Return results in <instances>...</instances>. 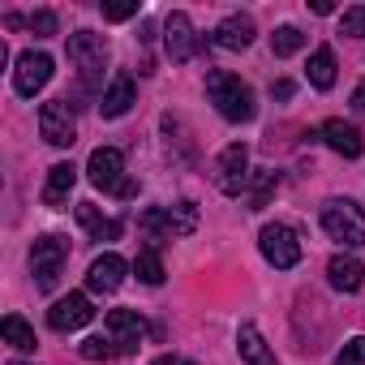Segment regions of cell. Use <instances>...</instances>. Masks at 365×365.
<instances>
[{
    "mask_svg": "<svg viewBox=\"0 0 365 365\" xmlns=\"http://www.w3.org/2000/svg\"><path fill=\"white\" fill-rule=\"evenodd\" d=\"M237 352H241L245 365H275V356H271V348H267V339H262V331H258L254 322H241V331H237Z\"/></svg>",
    "mask_w": 365,
    "mask_h": 365,
    "instance_id": "obj_19",
    "label": "cell"
},
{
    "mask_svg": "<svg viewBox=\"0 0 365 365\" xmlns=\"http://www.w3.org/2000/svg\"><path fill=\"white\" fill-rule=\"evenodd\" d=\"M275 185H279V172H262V176L254 180V194H250V211H262V207H267V198L275 194Z\"/></svg>",
    "mask_w": 365,
    "mask_h": 365,
    "instance_id": "obj_26",
    "label": "cell"
},
{
    "mask_svg": "<svg viewBox=\"0 0 365 365\" xmlns=\"http://www.w3.org/2000/svg\"><path fill=\"white\" fill-rule=\"evenodd\" d=\"M103 331H108V339L116 344V352H133V348L142 344V335H146V318H142L138 309H108Z\"/></svg>",
    "mask_w": 365,
    "mask_h": 365,
    "instance_id": "obj_12",
    "label": "cell"
},
{
    "mask_svg": "<svg viewBox=\"0 0 365 365\" xmlns=\"http://www.w3.org/2000/svg\"><path fill=\"white\" fill-rule=\"evenodd\" d=\"M125 271H129V262L120 254H99L86 271V288L91 292H116L125 284Z\"/></svg>",
    "mask_w": 365,
    "mask_h": 365,
    "instance_id": "obj_15",
    "label": "cell"
},
{
    "mask_svg": "<svg viewBox=\"0 0 365 365\" xmlns=\"http://www.w3.org/2000/svg\"><path fill=\"white\" fill-rule=\"evenodd\" d=\"M133 271H138V279H142V284H150V288H155V284H163V258H159L155 250H142V254L133 258Z\"/></svg>",
    "mask_w": 365,
    "mask_h": 365,
    "instance_id": "obj_24",
    "label": "cell"
},
{
    "mask_svg": "<svg viewBox=\"0 0 365 365\" xmlns=\"http://www.w3.org/2000/svg\"><path fill=\"white\" fill-rule=\"evenodd\" d=\"M9 365H31V361H9Z\"/></svg>",
    "mask_w": 365,
    "mask_h": 365,
    "instance_id": "obj_35",
    "label": "cell"
},
{
    "mask_svg": "<svg viewBox=\"0 0 365 365\" xmlns=\"http://www.w3.org/2000/svg\"><path fill=\"white\" fill-rule=\"evenodd\" d=\"M0 335H5V344L9 348H18V352H35V327L26 322V318H18V314H5V322H0Z\"/></svg>",
    "mask_w": 365,
    "mask_h": 365,
    "instance_id": "obj_22",
    "label": "cell"
},
{
    "mask_svg": "<svg viewBox=\"0 0 365 365\" xmlns=\"http://www.w3.org/2000/svg\"><path fill=\"white\" fill-rule=\"evenodd\" d=\"M207 95H211V103L220 108V116L232 120V125L254 120V112H258L254 91H250L237 73H228V69H211V73H207Z\"/></svg>",
    "mask_w": 365,
    "mask_h": 365,
    "instance_id": "obj_1",
    "label": "cell"
},
{
    "mask_svg": "<svg viewBox=\"0 0 365 365\" xmlns=\"http://www.w3.org/2000/svg\"><path fill=\"white\" fill-rule=\"evenodd\" d=\"M163 39H168V56L176 61V65H185V61H194L198 56V48H202V35L194 31V22H190V14H168V22H163Z\"/></svg>",
    "mask_w": 365,
    "mask_h": 365,
    "instance_id": "obj_10",
    "label": "cell"
},
{
    "mask_svg": "<svg viewBox=\"0 0 365 365\" xmlns=\"http://www.w3.org/2000/svg\"><path fill=\"white\" fill-rule=\"evenodd\" d=\"M138 14V0H125V5H103V18L108 22H125V18H133Z\"/></svg>",
    "mask_w": 365,
    "mask_h": 365,
    "instance_id": "obj_31",
    "label": "cell"
},
{
    "mask_svg": "<svg viewBox=\"0 0 365 365\" xmlns=\"http://www.w3.org/2000/svg\"><path fill=\"white\" fill-rule=\"evenodd\" d=\"M352 108H356V112H361V116H365V82H361V86H356V91H352Z\"/></svg>",
    "mask_w": 365,
    "mask_h": 365,
    "instance_id": "obj_32",
    "label": "cell"
},
{
    "mask_svg": "<svg viewBox=\"0 0 365 365\" xmlns=\"http://www.w3.org/2000/svg\"><path fill=\"white\" fill-rule=\"evenodd\" d=\"M48 82H52V56L48 52H22L18 69H14V91L22 99H35Z\"/></svg>",
    "mask_w": 365,
    "mask_h": 365,
    "instance_id": "obj_9",
    "label": "cell"
},
{
    "mask_svg": "<svg viewBox=\"0 0 365 365\" xmlns=\"http://www.w3.org/2000/svg\"><path fill=\"white\" fill-rule=\"evenodd\" d=\"M142 232H150V237H190L194 232V224H198V211H194V202H176V207H150V211H142Z\"/></svg>",
    "mask_w": 365,
    "mask_h": 365,
    "instance_id": "obj_3",
    "label": "cell"
},
{
    "mask_svg": "<svg viewBox=\"0 0 365 365\" xmlns=\"http://www.w3.org/2000/svg\"><path fill=\"white\" fill-rule=\"evenodd\" d=\"M73 185H78V168H73V163H56V168L48 172V185H43V207L61 211V207L69 202Z\"/></svg>",
    "mask_w": 365,
    "mask_h": 365,
    "instance_id": "obj_17",
    "label": "cell"
},
{
    "mask_svg": "<svg viewBox=\"0 0 365 365\" xmlns=\"http://www.w3.org/2000/svg\"><path fill=\"white\" fill-rule=\"evenodd\" d=\"M78 224H82L95 241H116V237H120V220H103L95 202H78Z\"/></svg>",
    "mask_w": 365,
    "mask_h": 365,
    "instance_id": "obj_21",
    "label": "cell"
},
{
    "mask_svg": "<svg viewBox=\"0 0 365 365\" xmlns=\"http://www.w3.org/2000/svg\"><path fill=\"white\" fill-rule=\"evenodd\" d=\"M258 250H262V258H267L275 271H292V267L301 262V241H297V232H292L288 224H267V228L258 232Z\"/></svg>",
    "mask_w": 365,
    "mask_h": 365,
    "instance_id": "obj_4",
    "label": "cell"
},
{
    "mask_svg": "<svg viewBox=\"0 0 365 365\" xmlns=\"http://www.w3.org/2000/svg\"><path fill=\"white\" fill-rule=\"evenodd\" d=\"M301 48H305V35H301L297 26H279V31L271 35V52H275V56H297Z\"/></svg>",
    "mask_w": 365,
    "mask_h": 365,
    "instance_id": "obj_25",
    "label": "cell"
},
{
    "mask_svg": "<svg viewBox=\"0 0 365 365\" xmlns=\"http://www.w3.org/2000/svg\"><path fill=\"white\" fill-rule=\"evenodd\" d=\"M65 258H69V250H65L61 237H39V241L31 245V271H35V284H39L43 292L56 288V279H61V271H65Z\"/></svg>",
    "mask_w": 365,
    "mask_h": 365,
    "instance_id": "obj_5",
    "label": "cell"
},
{
    "mask_svg": "<svg viewBox=\"0 0 365 365\" xmlns=\"http://www.w3.org/2000/svg\"><path fill=\"white\" fill-rule=\"evenodd\" d=\"M215 185H220V194H228V198H237V194L250 185V150H245L241 142H232V146L220 150V159H215Z\"/></svg>",
    "mask_w": 365,
    "mask_h": 365,
    "instance_id": "obj_8",
    "label": "cell"
},
{
    "mask_svg": "<svg viewBox=\"0 0 365 365\" xmlns=\"http://www.w3.org/2000/svg\"><path fill=\"white\" fill-rule=\"evenodd\" d=\"M322 232L348 250L365 245V211L352 202V198H331L322 202Z\"/></svg>",
    "mask_w": 365,
    "mask_h": 365,
    "instance_id": "obj_2",
    "label": "cell"
},
{
    "mask_svg": "<svg viewBox=\"0 0 365 365\" xmlns=\"http://www.w3.org/2000/svg\"><path fill=\"white\" fill-rule=\"evenodd\" d=\"M305 78H309L318 91H331V86H335V52H331V48H318V52L309 56Z\"/></svg>",
    "mask_w": 365,
    "mask_h": 365,
    "instance_id": "obj_23",
    "label": "cell"
},
{
    "mask_svg": "<svg viewBox=\"0 0 365 365\" xmlns=\"http://www.w3.org/2000/svg\"><path fill=\"white\" fill-rule=\"evenodd\" d=\"M292 95V82H275V99H288Z\"/></svg>",
    "mask_w": 365,
    "mask_h": 365,
    "instance_id": "obj_34",
    "label": "cell"
},
{
    "mask_svg": "<svg viewBox=\"0 0 365 365\" xmlns=\"http://www.w3.org/2000/svg\"><path fill=\"white\" fill-rule=\"evenodd\" d=\"M91 318H95V309H91V297L86 292H69V297H61L48 309V327L52 331H82Z\"/></svg>",
    "mask_w": 365,
    "mask_h": 365,
    "instance_id": "obj_13",
    "label": "cell"
},
{
    "mask_svg": "<svg viewBox=\"0 0 365 365\" xmlns=\"http://www.w3.org/2000/svg\"><path fill=\"white\" fill-rule=\"evenodd\" d=\"M31 31H35V35H56V14H52V9L31 14Z\"/></svg>",
    "mask_w": 365,
    "mask_h": 365,
    "instance_id": "obj_30",
    "label": "cell"
},
{
    "mask_svg": "<svg viewBox=\"0 0 365 365\" xmlns=\"http://www.w3.org/2000/svg\"><path fill=\"white\" fill-rule=\"evenodd\" d=\"M150 365H194V361H185V356H155Z\"/></svg>",
    "mask_w": 365,
    "mask_h": 365,
    "instance_id": "obj_33",
    "label": "cell"
},
{
    "mask_svg": "<svg viewBox=\"0 0 365 365\" xmlns=\"http://www.w3.org/2000/svg\"><path fill=\"white\" fill-rule=\"evenodd\" d=\"M69 61L82 69V82H95L108 65V39L95 31H73L69 35Z\"/></svg>",
    "mask_w": 365,
    "mask_h": 365,
    "instance_id": "obj_7",
    "label": "cell"
},
{
    "mask_svg": "<svg viewBox=\"0 0 365 365\" xmlns=\"http://www.w3.org/2000/svg\"><path fill=\"white\" fill-rule=\"evenodd\" d=\"M86 176H91V185H95V190L120 198V190H125V155H120L116 146H99V150H91V159H86Z\"/></svg>",
    "mask_w": 365,
    "mask_h": 365,
    "instance_id": "obj_6",
    "label": "cell"
},
{
    "mask_svg": "<svg viewBox=\"0 0 365 365\" xmlns=\"http://www.w3.org/2000/svg\"><path fill=\"white\" fill-rule=\"evenodd\" d=\"M133 99H138L133 78H129V73H116L112 86H108L103 99H99V116H103V120H116V116H125V112L133 108Z\"/></svg>",
    "mask_w": 365,
    "mask_h": 365,
    "instance_id": "obj_16",
    "label": "cell"
},
{
    "mask_svg": "<svg viewBox=\"0 0 365 365\" xmlns=\"http://www.w3.org/2000/svg\"><path fill=\"white\" fill-rule=\"evenodd\" d=\"M215 43H220V48H228V52H241V48H250V43H254V22H250L245 14H232V18H224V22L215 26Z\"/></svg>",
    "mask_w": 365,
    "mask_h": 365,
    "instance_id": "obj_18",
    "label": "cell"
},
{
    "mask_svg": "<svg viewBox=\"0 0 365 365\" xmlns=\"http://www.w3.org/2000/svg\"><path fill=\"white\" fill-rule=\"evenodd\" d=\"M82 356L86 361H108V356H116V344L108 335H91V339H82Z\"/></svg>",
    "mask_w": 365,
    "mask_h": 365,
    "instance_id": "obj_27",
    "label": "cell"
},
{
    "mask_svg": "<svg viewBox=\"0 0 365 365\" xmlns=\"http://www.w3.org/2000/svg\"><path fill=\"white\" fill-rule=\"evenodd\" d=\"M39 133L52 146H73L78 142V125H73L69 99H56V103H43L39 108Z\"/></svg>",
    "mask_w": 365,
    "mask_h": 365,
    "instance_id": "obj_11",
    "label": "cell"
},
{
    "mask_svg": "<svg viewBox=\"0 0 365 365\" xmlns=\"http://www.w3.org/2000/svg\"><path fill=\"white\" fill-rule=\"evenodd\" d=\"M339 31H344V35H352V39H365V5H352V9H344V18H339Z\"/></svg>",
    "mask_w": 365,
    "mask_h": 365,
    "instance_id": "obj_28",
    "label": "cell"
},
{
    "mask_svg": "<svg viewBox=\"0 0 365 365\" xmlns=\"http://www.w3.org/2000/svg\"><path fill=\"white\" fill-rule=\"evenodd\" d=\"M339 365H365V335H356L339 348Z\"/></svg>",
    "mask_w": 365,
    "mask_h": 365,
    "instance_id": "obj_29",
    "label": "cell"
},
{
    "mask_svg": "<svg viewBox=\"0 0 365 365\" xmlns=\"http://www.w3.org/2000/svg\"><path fill=\"white\" fill-rule=\"evenodd\" d=\"M318 138L335 150V155H344V159H361V150H365V138H361V129L356 125H348V120H322V129H318Z\"/></svg>",
    "mask_w": 365,
    "mask_h": 365,
    "instance_id": "obj_14",
    "label": "cell"
},
{
    "mask_svg": "<svg viewBox=\"0 0 365 365\" xmlns=\"http://www.w3.org/2000/svg\"><path fill=\"white\" fill-rule=\"evenodd\" d=\"M327 275H331V284H335L339 292H356V288L365 284V267H361L352 254H335V258L327 262Z\"/></svg>",
    "mask_w": 365,
    "mask_h": 365,
    "instance_id": "obj_20",
    "label": "cell"
}]
</instances>
